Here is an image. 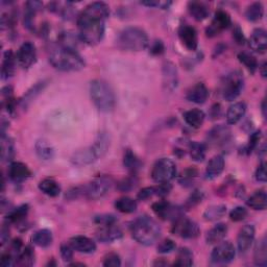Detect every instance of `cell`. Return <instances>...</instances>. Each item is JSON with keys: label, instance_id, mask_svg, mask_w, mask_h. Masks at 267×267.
Returning a JSON list of instances; mask_svg holds the SVG:
<instances>
[{"label": "cell", "instance_id": "1", "mask_svg": "<svg viewBox=\"0 0 267 267\" xmlns=\"http://www.w3.org/2000/svg\"><path fill=\"white\" fill-rule=\"evenodd\" d=\"M110 16V8L104 3H93L87 6L77 18L78 38L90 46L101 42L105 32V20Z\"/></svg>", "mask_w": 267, "mask_h": 267}, {"label": "cell", "instance_id": "2", "mask_svg": "<svg viewBox=\"0 0 267 267\" xmlns=\"http://www.w3.org/2000/svg\"><path fill=\"white\" fill-rule=\"evenodd\" d=\"M130 233L132 238L138 243L149 247L159 240L162 230L154 219L148 216H141L132 221L130 225Z\"/></svg>", "mask_w": 267, "mask_h": 267}, {"label": "cell", "instance_id": "3", "mask_svg": "<svg viewBox=\"0 0 267 267\" xmlns=\"http://www.w3.org/2000/svg\"><path fill=\"white\" fill-rule=\"evenodd\" d=\"M49 62L54 68L60 71H79L85 68L84 58L76 49L69 47H59L49 56Z\"/></svg>", "mask_w": 267, "mask_h": 267}, {"label": "cell", "instance_id": "4", "mask_svg": "<svg viewBox=\"0 0 267 267\" xmlns=\"http://www.w3.org/2000/svg\"><path fill=\"white\" fill-rule=\"evenodd\" d=\"M110 147V137L105 132L99 134L95 142L84 149L76 151L71 157V163L75 166H87L101 159Z\"/></svg>", "mask_w": 267, "mask_h": 267}, {"label": "cell", "instance_id": "5", "mask_svg": "<svg viewBox=\"0 0 267 267\" xmlns=\"http://www.w3.org/2000/svg\"><path fill=\"white\" fill-rule=\"evenodd\" d=\"M149 44V39L144 30L137 26L124 29L117 38V45L126 51L144 50Z\"/></svg>", "mask_w": 267, "mask_h": 267}, {"label": "cell", "instance_id": "6", "mask_svg": "<svg viewBox=\"0 0 267 267\" xmlns=\"http://www.w3.org/2000/svg\"><path fill=\"white\" fill-rule=\"evenodd\" d=\"M90 95L93 103L101 112H110L115 108L116 97L113 89L102 79L91 82Z\"/></svg>", "mask_w": 267, "mask_h": 267}, {"label": "cell", "instance_id": "7", "mask_svg": "<svg viewBox=\"0 0 267 267\" xmlns=\"http://www.w3.org/2000/svg\"><path fill=\"white\" fill-rule=\"evenodd\" d=\"M112 186H113V180L111 179L110 176L106 175L98 176L91 183L83 186L84 197L91 200L99 199L110 192V190L112 189Z\"/></svg>", "mask_w": 267, "mask_h": 267}, {"label": "cell", "instance_id": "8", "mask_svg": "<svg viewBox=\"0 0 267 267\" xmlns=\"http://www.w3.org/2000/svg\"><path fill=\"white\" fill-rule=\"evenodd\" d=\"M175 175H176V165L172 160L168 158L159 159L154 163L151 170L152 180L158 184L169 183L174 179Z\"/></svg>", "mask_w": 267, "mask_h": 267}, {"label": "cell", "instance_id": "9", "mask_svg": "<svg viewBox=\"0 0 267 267\" xmlns=\"http://www.w3.org/2000/svg\"><path fill=\"white\" fill-rule=\"evenodd\" d=\"M244 86V79L239 71L230 73L225 81L224 88H222V95L228 101L235 100L242 92Z\"/></svg>", "mask_w": 267, "mask_h": 267}, {"label": "cell", "instance_id": "10", "mask_svg": "<svg viewBox=\"0 0 267 267\" xmlns=\"http://www.w3.org/2000/svg\"><path fill=\"white\" fill-rule=\"evenodd\" d=\"M171 231L174 235L184 239H194L200 233V229L196 222L184 217V215L173 221Z\"/></svg>", "mask_w": 267, "mask_h": 267}, {"label": "cell", "instance_id": "11", "mask_svg": "<svg viewBox=\"0 0 267 267\" xmlns=\"http://www.w3.org/2000/svg\"><path fill=\"white\" fill-rule=\"evenodd\" d=\"M152 211L155 213L159 218L163 220H176L177 218H180L184 215V209L172 205L166 200H160V202H157L152 204L151 206Z\"/></svg>", "mask_w": 267, "mask_h": 267}, {"label": "cell", "instance_id": "12", "mask_svg": "<svg viewBox=\"0 0 267 267\" xmlns=\"http://www.w3.org/2000/svg\"><path fill=\"white\" fill-rule=\"evenodd\" d=\"M236 250L231 242H219L211 253V260L216 264H227L235 259Z\"/></svg>", "mask_w": 267, "mask_h": 267}, {"label": "cell", "instance_id": "13", "mask_svg": "<svg viewBox=\"0 0 267 267\" xmlns=\"http://www.w3.org/2000/svg\"><path fill=\"white\" fill-rule=\"evenodd\" d=\"M17 63L23 69H29L37 61L36 46L30 41L24 42L20 46L16 55Z\"/></svg>", "mask_w": 267, "mask_h": 267}, {"label": "cell", "instance_id": "14", "mask_svg": "<svg viewBox=\"0 0 267 267\" xmlns=\"http://www.w3.org/2000/svg\"><path fill=\"white\" fill-rule=\"evenodd\" d=\"M232 24L231 16L226 12L219 10L215 13V16L211 22V24L208 26L206 34L208 37L213 38L219 35L222 31L227 30Z\"/></svg>", "mask_w": 267, "mask_h": 267}, {"label": "cell", "instance_id": "15", "mask_svg": "<svg viewBox=\"0 0 267 267\" xmlns=\"http://www.w3.org/2000/svg\"><path fill=\"white\" fill-rule=\"evenodd\" d=\"M231 129L226 125H216L208 131V142L215 146H226L231 141Z\"/></svg>", "mask_w": 267, "mask_h": 267}, {"label": "cell", "instance_id": "16", "mask_svg": "<svg viewBox=\"0 0 267 267\" xmlns=\"http://www.w3.org/2000/svg\"><path fill=\"white\" fill-rule=\"evenodd\" d=\"M255 227L253 225H247L240 230L237 237V247L241 254L247 253L251 249L255 239Z\"/></svg>", "mask_w": 267, "mask_h": 267}, {"label": "cell", "instance_id": "17", "mask_svg": "<svg viewBox=\"0 0 267 267\" xmlns=\"http://www.w3.org/2000/svg\"><path fill=\"white\" fill-rule=\"evenodd\" d=\"M179 37L183 45L189 50H196L198 46V36L194 28L190 25H182L179 30Z\"/></svg>", "mask_w": 267, "mask_h": 267}, {"label": "cell", "instance_id": "18", "mask_svg": "<svg viewBox=\"0 0 267 267\" xmlns=\"http://www.w3.org/2000/svg\"><path fill=\"white\" fill-rule=\"evenodd\" d=\"M69 243L74 251L82 254H93L96 251V243L86 236H74Z\"/></svg>", "mask_w": 267, "mask_h": 267}, {"label": "cell", "instance_id": "19", "mask_svg": "<svg viewBox=\"0 0 267 267\" xmlns=\"http://www.w3.org/2000/svg\"><path fill=\"white\" fill-rule=\"evenodd\" d=\"M9 176L15 183H22L32 176L30 168L21 162H13L9 167Z\"/></svg>", "mask_w": 267, "mask_h": 267}, {"label": "cell", "instance_id": "20", "mask_svg": "<svg viewBox=\"0 0 267 267\" xmlns=\"http://www.w3.org/2000/svg\"><path fill=\"white\" fill-rule=\"evenodd\" d=\"M123 236L122 231L115 225L103 226L96 234V238L98 241L102 243H111L121 239Z\"/></svg>", "mask_w": 267, "mask_h": 267}, {"label": "cell", "instance_id": "21", "mask_svg": "<svg viewBox=\"0 0 267 267\" xmlns=\"http://www.w3.org/2000/svg\"><path fill=\"white\" fill-rule=\"evenodd\" d=\"M163 85L168 91H173L177 87V70L171 62L163 65Z\"/></svg>", "mask_w": 267, "mask_h": 267}, {"label": "cell", "instance_id": "22", "mask_svg": "<svg viewBox=\"0 0 267 267\" xmlns=\"http://www.w3.org/2000/svg\"><path fill=\"white\" fill-rule=\"evenodd\" d=\"M225 159L222 155L217 154L209 161L207 169H206V179L207 180H215L225 170Z\"/></svg>", "mask_w": 267, "mask_h": 267}, {"label": "cell", "instance_id": "23", "mask_svg": "<svg viewBox=\"0 0 267 267\" xmlns=\"http://www.w3.org/2000/svg\"><path fill=\"white\" fill-rule=\"evenodd\" d=\"M187 99L191 102L200 104L206 102V100L209 97V90L203 83H197L194 85L187 93Z\"/></svg>", "mask_w": 267, "mask_h": 267}, {"label": "cell", "instance_id": "24", "mask_svg": "<svg viewBox=\"0 0 267 267\" xmlns=\"http://www.w3.org/2000/svg\"><path fill=\"white\" fill-rule=\"evenodd\" d=\"M43 8V4L40 2H28L25 4V13H24V25L32 32L36 31L35 17L38 12Z\"/></svg>", "mask_w": 267, "mask_h": 267}, {"label": "cell", "instance_id": "25", "mask_svg": "<svg viewBox=\"0 0 267 267\" xmlns=\"http://www.w3.org/2000/svg\"><path fill=\"white\" fill-rule=\"evenodd\" d=\"M250 46L251 48L256 51L263 54L266 51L267 48V36L266 32L262 29H257L253 32L250 38Z\"/></svg>", "mask_w": 267, "mask_h": 267}, {"label": "cell", "instance_id": "26", "mask_svg": "<svg viewBox=\"0 0 267 267\" xmlns=\"http://www.w3.org/2000/svg\"><path fill=\"white\" fill-rule=\"evenodd\" d=\"M247 113V104L239 101L232 104L227 112V121L229 124H236Z\"/></svg>", "mask_w": 267, "mask_h": 267}, {"label": "cell", "instance_id": "27", "mask_svg": "<svg viewBox=\"0 0 267 267\" xmlns=\"http://www.w3.org/2000/svg\"><path fill=\"white\" fill-rule=\"evenodd\" d=\"M183 116H184V120L186 121V123L193 128H199L203 125L205 118H206L204 111H202L200 109L189 110L187 111V112L184 113Z\"/></svg>", "mask_w": 267, "mask_h": 267}, {"label": "cell", "instance_id": "28", "mask_svg": "<svg viewBox=\"0 0 267 267\" xmlns=\"http://www.w3.org/2000/svg\"><path fill=\"white\" fill-rule=\"evenodd\" d=\"M16 62L17 59L14 56V52L12 50H7L5 52L4 62H3V68H2V77L3 79H9L11 78L15 73L16 68Z\"/></svg>", "mask_w": 267, "mask_h": 267}, {"label": "cell", "instance_id": "29", "mask_svg": "<svg viewBox=\"0 0 267 267\" xmlns=\"http://www.w3.org/2000/svg\"><path fill=\"white\" fill-rule=\"evenodd\" d=\"M228 234V226L226 224H217L206 235L208 244H217L226 238Z\"/></svg>", "mask_w": 267, "mask_h": 267}, {"label": "cell", "instance_id": "30", "mask_svg": "<svg viewBox=\"0 0 267 267\" xmlns=\"http://www.w3.org/2000/svg\"><path fill=\"white\" fill-rule=\"evenodd\" d=\"M188 11L196 21H203L208 18L210 10L205 3L190 2L188 4Z\"/></svg>", "mask_w": 267, "mask_h": 267}, {"label": "cell", "instance_id": "31", "mask_svg": "<svg viewBox=\"0 0 267 267\" xmlns=\"http://www.w3.org/2000/svg\"><path fill=\"white\" fill-rule=\"evenodd\" d=\"M36 153L38 157L43 161H50L55 157V148L48 141L41 139L36 142L35 145Z\"/></svg>", "mask_w": 267, "mask_h": 267}, {"label": "cell", "instance_id": "32", "mask_svg": "<svg viewBox=\"0 0 267 267\" xmlns=\"http://www.w3.org/2000/svg\"><path fill=\"white\" fill-rule=\"evenodd\" d=\"M123 165L127 169L131 175H135L142 167V163L140 159L137 157L135 152H132L130 149H127L123 155Z\"/></svg>", "mask_w": 267, "mask_h": 267}, {"label": "cell", "instance_id": "33", "mask_svg": "<svg viewBox=\"0 0 267 267\" xmlns=\"http://www.w3.org/2000/svg\"><path fill=\"white\" fill-rule=\"evenodd\" d=\"M32 241L34 244H36V246L40 248H48L51 246V243L54 241L52 232L48 229L39 230L33 235Z\"/></svg>", "mask_w": 267, "mask_h": 267}, {"label": "cell", "instance_id": "34", "mask_svg": "<svg viewBox=\"0 0 267 267\" xmlns=\"http://www.w3.org/2000/svg\"><path fill=\"white\" fill-rule=\"evenodd\" d=\"M254 262L257 266H266L267 265V244H266V238L263 237L260 239L254 252Z\"/></svg>", "mask_w": 267, "mask_h": 267}, {"label": "cell", "instance_id": "35", "mask_svg": "<svg viewBox=\"0 0 267 267\" xmlns=\"http://www.w3.org/2000/svg\"><path fill=\"white\" fill-rule=\"evenodd\" d=\"M248 206L254 210H265L267 207V195L264 190L256 191L247 202Z\"/></svg>", "mask_w": 267, "mask_h": 267}, {"label": "cell", "instance_id": "36", "mask_svg": "<svg viewBox=\"0 0 267 267\" xmlns=\"http://www.w3.org/2000/svg\"><path fill=\"white\" fill-rule=\"evenodd\" d=\"M137 207H138V204L136 200L134 198L127 197V196L120 197L115 202V208L119 212L125 213V214L134 213L137 210Z\"/></svg>", "mask_w": 267, "mask_h": 267}, {"label": "cell", "instance_id": "37", "mask_svg": "<svg viewBox=\"0 0 267 267\" xmlns=\"http://www.w3.org/2000/svg\"><path fill=\"white\" fill-rule=\"evenodd\" d=\"M39 189L50 197L59 196L61 193V186L60 184L55 181L54 179H44L39 184Z\"/></svg>", "mask_w": 267, "mask_h": 267}, {"label": "cell", "instance_id": "38", "mask_svg": "<svg viewBox=\"0 0 267 267\" xmlns=\"http://www.w3.org/2000/svg\"><path fill=\"white\" fill-rule=\"evenodd\" d=\"M190 157L195 162H203L206 158V150L207 147L204 143L200 142H190L188 145Z\"/></svg>", "mask_w": 267, "mask_h": 267}, {"label": "cell", "instance_id": "39", "mask_svg": "<svg viewBox=\"0 0 267 267\" xmlns=\"http://www.w3.org/2000/svg\"><path fill=\"white\" fill-rule=\"evenodd\" d=\"M15 144L10 137L2 136V159L3 161L10 162L15 157Z\"/></svg>", "mask_w": 267, "mask_h": 267}, {"label": "cell", "instance_id": "40", "mask_svg": "<svg viewBox=\"0 0 267 267\" xmlns=\"http://www.w3.org/2000/svg\"><path fill=\"white\" fill-rule=\"evenodd\" d=\"M227 213V206L225 205H213L206 209L204 212V218L208 221H215L224 217Z\"/></svg>", "mask_w": 267, "mask_h": 267}, {"label": "cell", "instance_id": "41", "mask_svg": "<svg viewBox=\"0 0 267 267\" xmlns=\"http://www.w3.org/2000/svg\"><path fill=\"white\" fill-rule=\"evenodd\" d=\"M29 213V206L28 205H22L16 209L11 210L8 213L7 220L11 224H19V222L23 221Z\"/></svg>", "mask_w": 267, "mask_h": 267}, {"label": "cell", "instance_id": "42", "mask_svg": "<svg viewBox=\"0 0 267 267\" xmlns=\"http://www.w3.org/2000/svg\"><path fill=\"white\" fill-rule=\"evenodd\" d=\"M264 16V7L261 3H254L248 7L246 17L251 22H258Z\"/></svg>", "mask_w": 267, "mask_h": 267}, {"label": "cell", "instance_id": "43", "mask_svg": "<svg viewBox=\"0 0 267 267\" xmlns=\"http://www.w3.org/2000/svg\"><path fill=\"white\" fill-rule=\"evenodd\" d=\"M35 263V252L32 247H25L17 257L16 265L20 266H32Z\"/></svg>", "mask_w": 267, "mask_h": 267}, {"label": "cell", "instance_id": "44", "mask_svg": "<svg viewBox=\"0 0 267 267\" xmlns=\"http://www.w3.org/2000/svg\"><path fill=\"white\" fill-rule=\"evenodd\" d=\"M193 264V253L188 248L180 249L174 261L175 266H191Z\"/></svg>", "mask_w": 267, "mask_h": 267}, {"label": "cell", "instance_id": "45", "mask_svg": "<svg viewBox=\"0 0 267 267\" xmlns=\"http://www.w3.org/2000/svg\"><path fill=\"white\" fill-rule=\"evenodd\" d=\"M238 60L241 64L246 66V68L252 73H255L256 70L258 69L259 66H258V62L256 58L249 52H244V51L240 52L238 55Z\"/></svg>", "mask_w": 267, "mask_h": 267}, {"label": "cell", "instance_id": "46", "mask_svg": "<svg viewBox=\"0 0 267 267\" xmlns=\"http://www.w3.org/2000/svg\"><path fill=\"white\" fill-rule=\"evenodd\" d=\"M44 86H45V83H39L35 87H33L31 90L24 95V98L21 100V104L23 108H26L31 101L35 99V97L43 90Z\"/></svg>", "mask_w": 267, "mask_h": 267}, {"label": "cell", "instance_id": "47", "mask_svg": "<svg viewBox=\"0 0 267 267\" xmlns=\"http://www.w3.org/2000/svg\"><path fill=\"white\" fill-rule=\"evenodd\" d=\"M197 176V170L194 168H188L182 172L179 177V183L183 186H191Z\"/></svg>", "mask_w": 267, "mask_h": 267}, {"label": "cell", "instance_id": "48", "mask_svg": "<svg viewBox=\"0 0 267 267\" xmlns=\"http://www.w3.org/2000/svg\"><path fill=\"white\" fill-rule=\"evenodd\" d=\"M137 183H138V181H137L135 175L128 176V177H125V179L121 180L118 183L117 188L122 192H127V191H130V190L135 188L137 186Z\"/></svg>", "mask_w": 267, "mask_h": 267}, {"label": "cell", "instance_id": "49", "mask_svg": "<svg viewBox=\"0 0 267 267\" xmlns=\"http://www.w3.org/2000/svg\"><path fill=\"white\" fill-rule=\"evenodd\" d=\"M248 215H249L248 210L244 207H241V206L234 208L230 212V218H231V220H233L235 222H239V221L244 220L248 217Z\"/></svg>", "mask_w": 267, "mask_h": 267}, {"label": "cell", "instance_id": "50", "mask_svg": "<svg viewBox=\"0 0 267 267\" xmlns=\"http://www.w3.org/2000/svg\"><path fill=\"white\" fill-rule=\"evenodd\" d=\"M204 197H205V193L202 190H195L188 198L186 203V208H193L197 206L199 203L203 202Z\"/></svg>", "mask_w": 267, "mask_h": 267}, {"label": "cell", "instance_id": "51", "mask_svg": "<svg viewBox=\"0 0 267 267\" xmlns=\"http://www.w3.org/2000/svg\"><path fill=\"white\" fill-rule=\"evenodd\" d=\"M94 221L96 222L97 225H100L101 227H103V226L115 225L116 221H117V218L114 215H111V214H102V215L95 216Z\"/></svg>", "mask_w": 267, "mask_h": 267}, {"label": "cell", "instance_id": "52", "mask_svg": "<svg viewBox=\"0 0 267 267\" xmlns=\"http://www.w3.org/2000/svg\"><path fill=\"white\" fill-rule=\"evenodd\" d=\"M61 257L63 259L64 262H67V263H69L72 261L73 259V248L70 246V243L69 244H67V243H63L62 246H61Z\"/></svg>", "mask_w": 267, "mask_h": 267}, {"label": "cell", "instance_id": "53", "mask_svg": "<svg viewBox=\"0 0 267 267\" xmlns=\"http://www.w3.org/2000/svg\"><path fill=\"white\" fill-rule=\"evenodd\" d=\"M176 246L173 240L171 239H164L158 246V253L159 254H169L175 250Z\"/></svg>", "mask_w": 267, "mask_h": 267}, {"label": "cell", "instance_id": "54", "mask_svg": "<svg viewBox=\"0 0 267 267\" xmlns=\"http://www.w3.org/2000/svg\"><path fill=\"white\" fill-rule=\"evenodd\" d=\"M121 265V259L119 255L115 253L108 254L103 260V266L106 267H118Z\"/></svg>", "mask_w": 267, "mask_h": 267}, {"label": "cell", "instance_id": "55", "mask_svg": "<svg viewBox=\"0 0 267 267\" xmlns=\"http://www.w3.org/2000/svg\"><path fill=\"white\" fill-rule=\"evenodd\" d=\"M165 50V46L164 44L161 40H155L153 41V43L151 44L150 46V52L152 55H155V56H159V55H162Z\"/></svg>", "mask_w": 267, "mask_h": 267}, {"label": "cell", "instance_id": "56", "mask_svg": "<svg viewBox=\"0 0 267 267\" xmlns=\"http://www.w3.org/2000/svg\"><path fill=\"white\" fill-rule=\"evenodd\" d=\"M260 139H261V131H260V130L254 132L253 135L251 136V138H250V142H249V144H248V148H247V150H248L249 153H251V152H252V151L257 147L258 142L260 141Z\"/></svg>", "mask_w": 267, "mask_h": 267}, {"label": "cell", "instance_id": "57", "mask_svg": "<svg viewBox=\"0 0 267 267\" xmlns=\"http://www.w3.org/2000/svg\"><path fill=\"white\" fill-rule=\"evenodd\" d=\"M155 188V195L164 197L166 195H168L172 189L171 185L169 183H163V184H159V186L154 187Z\"/></svg>", "mask_w": 267, "mask_h": 267}, {"label": "cell", "instance_id": "58", "mask_svg": "<svg viewBox=\"0 0 267 267\" xmlns=\"http://www.w3.org/2000/svg\"><path fill=\"white\" fill-rule=\"evenodd\" d=\"M256 180L260 183H265L266 182V167L265 163H261L260 166L257 168L256 173H255Z\"/></svg>", "mask_w": 267, "mask_h": 267}, {"label": "cell", "instance_id": "59", "mask_svg": "<svg viewBox=\"0 0 267 267\" xmlns=\"http://www.w3.org/2000/svg\"><path fill=\"white\" fill-rule=\"evenodd\" d=\"M153 195H155V188L154 187H146L138 193V198L140 200H146Z\"/></svg>", "mask_w": 267, "mask_h": 267}, {"label": "cell", "instance_id": "60", "mask_svg": "<svg viewBox=\"0 0 267 267\" xmlns=\"http://www.w3.org/2000/svg\"><path fill=\"white\" fill-rule=\"evenodd\" d=\"M233 37L235 39V41L240 44V45H243L244 43H246V38H244V35L241 31V29L239 26H236L235 30L233 31Z\"/></svg>", "mask_w": 267, "mask_h": 267}, {"label": "cell", "instance_id": "61", "mask_svg": "<svg viewBox=\"0 0 267 267\" xmlns=\"http://www.w3.org/2000/svg\"><path fill=\"white\" fill-rule=\"evenodd\" d=\"M9 237H10V230L7 227V225H5L2 230V244L3 246H5V244L7 243V241L9 240Z\"/></svg>", "mask_w": 267, "mask_h": 267}, {"label": "cell", "instance_id": "62", "mask_svg": "<svg viewBox=\"0 0 267 267\" xmlns=\"http://www.w3.org/2000/svg\"><path fill=\"white\" fill-rule=\"evenodd\" d=\"M261 74L263 77H266V63L265 62L261 66Z\"/></svg>", "mask_w": 267, "mask_h": 267}, {"label": "cell", "instance_id": "63", "mask_svg": "<svg viewBox=\"0 0 267 267\" xmlns=\"http://www.w3.org/2000/svg\"><path fill=\"white\" fill-rule=\"evenodd\" d=\"M265 111H266V106H265V100H263V102H262V113H263V116H264V117L266 116Z\"/></svg>", "mask_w": 267, "mask_h": 267}]
</instances>
